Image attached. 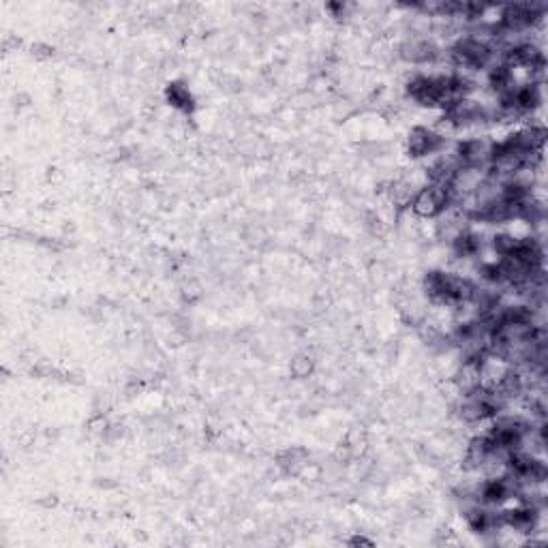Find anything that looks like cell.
Wrapping results in <instances>:
<instances>
[{
	"label": "cell",
	"mask_w": 548,
	"mask_h": 548,
	"mask_svg": "<svg viewBox=\"0 0 548 548\" xmlns=\"http://www.w3.org/2000/svg\"><path fill=\"white\" fill-rule=\"evenodd\" d=\"M415 193H418V189H415V184L409 182V180H396V182H392L390 189H388V197H390V201H392L396 208H407V206H411Z\"/></svg>",
	"instance_id": "5b68a950"
},
{
	"label": "cell",
	"mask_w": 548,
	"mask_h": 548,
	"mask_svg": "<svg viewBox=\"0 0 548 548\" xmlns=\"http://www.w3.org/2000/svg\"><path fill=\"white\" fill-rule=\"evenodd\" d=\"M401 58L407 62H415V65L435 62L442 58V47L430 39L411 37L401 45Z\"/></svg>",
	"instance_id": "3957f363"
},
{
	"label": "cell",
	"mask_w": 548,
	"mask_h": 548,
	"mask_svg": "<svg viewBox=\"0 0 548 548\" xmlns=\"http://www.w3.org/2000/svg\"><path fill=\"white\" fill-rule=\"evenodd\" d=\"M165 96L169 101V105H174L176 109H180V112L189 114L195 109V99L191 94V90L182 84V82H174L165 88Z\"/></svg>",
	"instance_id": "277c9868"
},
{
	"label": "cell",
	"mask_w": 548,
	"mask_h": 548,
	"mask_svg": "<svg viewBox=\"0 0 548 548\" xmlns=\"http://www.w3.org/2000/svg\"><path fill=\"white\" fill-rule=\"evenodd\" d=\"M454 253L459 257H474L478 255V251L482 249V240L478 234H474L471 230H463L454 240H452Z\"/></svg>",
	"instance_id": "8992f818"
},
{
	"label": "cell",
	"mask_w": 548,
	"mask_h": 548,
	"mask_svg": "<svg viewBox=\"0 0 548 548\" xmlns=\"http://www.w3.org/2000/svg\"><path fill=\"white\" fill-rule=\"evenodd\" d=\"M279 467L287 474H298L304 465H306V452L300 450V448H289V450H283L276 459Z\"/></svg>",
	"instance_id": "52a82bcc"
},
{
	"label": "cell",
	"mask_w": 548,
	"mask_h": 548,
	"mask_svg": "<svg viewBox=\"0 0 548 548\" xmlns=\"http://www.w3.org/2000/svg\"><path fill=\"white\" fill-rule=\"evenodd\" d=\"M444 142H446V138L440 135V133H435V131H430L426 127H413L411 133H409L407 150H409V157L422 159V157L440 152Z\"/></svg>",
	"instance_id": "7a4b0ae2"
},
{
	"label": "cell",
	"mask_w": 548,
	"mask_h": 548,
	"mask_svg": "<svg viewBox=\"0 0 548 548\" xmlns=\"http://www.w3.org/2000/svg\"><path fill=\"white\" fill-rule=\"evenodd\" d=\"M411 208L422 218H435V216L444 214L446 210H450V193H448V189L426 184V186L418 189V193L411 201Z\"/></svg>",
	"instance_id": "6da1fadb"
},
{
	"label": "cell",
	"mask_w": 548,
	"mask_h": 548,
	"mask_svg": "<svg viewBox=\"0 0 548 548\" xmlns=\"http://www.w3.org/2000/svg\"><path fill=\"white\" fill-rule=\"evenodd\" d=\"M350 544H371V539H364V537H354Z\"/></svg>",
	"instance_id": "9c48e42d"
},
{
	"label": "cell",
	"mask_w": 548,
	"mask_h": 548,
	"mask_svg": "<svg viewBox=\"0 0 548 548\" xmlns=\"http://www.w3.org/2000/svg\"><path fill=\"white\" fill-rule=\"evenodd\" d=\"M313 367H315L313 356H308V354H298V356L291 360L289 371H291V375H293V377L304 379V377H308V375L313 373Z\"/></svg>",
	"instance_id": "ba28073f"
}]
</instances>
